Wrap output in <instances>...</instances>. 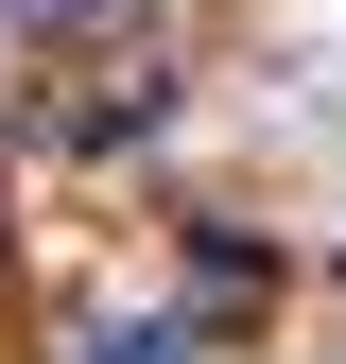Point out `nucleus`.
Masks as SVG:
<instances>
[{
	"label": "nucleus",
	"mask_w": 346,
	"mask_h": 364,
	"mask_svg": "<svg viewBox=\"0 0 346 364\" xmlns=\"http://www.w3.org/2000/svg\"><path fill=\"white\" fill-rule=\"evenodd\" d=\"M191 295H208V312H277V243H242V225H191Z\"/></svg>",
	"instance_id": "nucleus-1"
},
{
	"label": "nucleus",
	"mask_w": 346,
	"mask_h": 364,
	"mask_svg": "<svg viewBox=\"0 0 346 364\" xmlns=\"http://www.w3.org/2000/svg\"><path fill=\"white\" fill-rule=\"evenodd\" d=\"M86 364H191L173 330H86Z\"/></svg>",
	"instance_id": "nucleus-2"
}]
</instances>
